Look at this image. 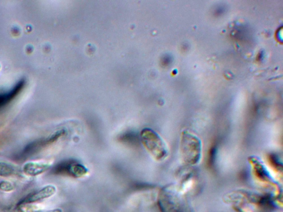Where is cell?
I'll list each match as a JSON object with an SVG mask.
<instances>
[{
    "label": "cell",
    "instance_id": "6da1fadb",
    "mask_svg": "<svg viewBox=\"0 0 283 212\" xmlns=\"http://www.w3.org/2000/svg\"><path fill=\"white\" fill-rule=\"evenodd\" d=\"M140 138L143 146L154 159L161 161L167 158L168 146L156 132L146 128L141 132Z\"/></svg>",
    "mask_w": 283,
    "mask_h": 212
},
{
    "label": "cell",
    "instance_id": "7a4b0ae2",
    "mask_svg": "<svg viewBox=\"0 0 283 212\" xmlns=\"http://www.w3.org/2000/svg\"><path fill=\"white\" fill-rule=\"evenodd\" d=\"M182 151L184 159L190 164H196L201 155V143L199 139L190 134L184 135L182 139Z\"/></svg>",
    "mask_w": 283,
    "mask_h": 212
},
{
    "label": "cell",
    "instance_id": "3957f363",
    "mask_svg": "<svg viewBox=\"0 0 283 212\" xmlns=\"http://www.w3.org/2000/svg\"><path fill=\"white\" fill-rule=\"evenodd\" d=\"M55 172L58 174L71 176L74 178H82L89 173L88 169L85 166L74 160L67 161L59 164L56 167Z\"/></svg>",
    "mask_w": 283,
    "mask_h": 212
},
{
    "label": "cell",
    "instance_id": "277c9868",
    "mask_svg": "<svg viewBox=\"0 0 283 212\" xmlns=\"http://www.w3.org/2000/svg\"><path fill=\"white\" fill-rule=\"evenodd\" d=\"M53 164L51 160L29 161L22 167L23 174L28 177H34L41 175L47 171Z\"/></svg>",
    "mask_w": 283,
    "mask_h": 212
},
{
    "label": "cell",
    "instance_id": "5b68a950",
    "mask_svg": "<svg viewBox=\"0 0 283 212\" xmlns=\"http://www.w3.org/2000/svg\"><path fill=\"white\" fill-rule=\"evenodd\" d=\"M56 186L48 185L44 186L41 189L28 195L19 202L21 203H39V202L51 198L56 194Z\"/></svg>",
    "mask_w": 283,
    "mask_h": 212
},
{
    "label": "cell",
    "instance_id": "8992f818",
    "mask_svg": "<svg viewBox=\"0 0 283 212\" xmlns=\"http://www.w3.org/2000/svg\"><path fill=\"white\" fill-rule=\"evenodd\" d=\"M24 85L25 81L21 80L10 90L0 93V108L6 106L15 98L22 91Z\"/></svg>",
    "mask_w": 283,
    "mask_h": 212
},
{
    "label": "cell",
    "instance_id": "52a82bcc",
    "mask_svg": "<svg viewBox=\"0 0 283 212\" xmlns=\"http://www.w3.org/2000/svg\"><path fill=\"white\" fill-rule=\"evenodd\" d=\"M17 167L8 162L0 161V177H9L16 175Z\"/></svg>",
    "mask_w": 283,
    "mask_h": 212
},
{
    "label": "cell",
    "instance_id": "ba28073f",
    "mask_svg": "<svg viewBox=\"0 0 283 212\" xmlns=\"http://www.w3.org/2000/svg\"><path fill=\"white\" fill-rule=\"evenodd\" d=\"M18 208L21 212H41L43 210L39 203H21V202H19Z\"/></svg>",
    "mask_w": 283,
    "mask_h": 212
},
{
    "label": "cell",
    "instance_id": "9c48e42d",
    "mask_svg": "<svg viewBox=\"0 0 283 212\" xmlns=\"http://www.w3.org/2000/svg\"><path fill=\"white\" fill-rule=\"evenodd\" d=\"M14 189V186L11 182L2 181L0 182V191L4 192H11Z\"/></svg>",
    "mask_w": 283,
    "mask_h": 212
},
{
    "label": "cell",
    "instance_id": "30bf717a",
    "mask_svg": "<svg viewBox=\"0 0 283 212\" xmlns=\"http://www.w3.org/2000/svg\"><path fill=\"white\" fill-rule=\"evenodd\" d=\"M41 212H63V211L60 209H56L49 210H43Z\"/></svg>",
    "mask_w": 283,
    "mask_h": 212
}]
</instances>
